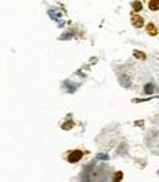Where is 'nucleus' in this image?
I'll return each instance as SVG.
<instances>
[{
    "label": "nucleus",
    "instance_id": "9",
    "mask_svg": "<svg viewBox=\"0 0 159 182\" xmlns=\"http://www.w3.org/2000/svg\"><path fill=\"white\" fill-rule=\"evenodd\" d=\"M97 159H102V160H108V154H97Z\"/></svg>",
    "mask_w": 159,
    "mask_h": 182
},
{
    "label": "nucleus",
    "instance_id": "6",
    "mask_svg": "<svg viewBox=\"0 0 159 182\" xmlns=\"http://www.w3.org/2000/svg\"><path fill=\"white\" fill-rule=\"evenodd\" d=\"M148 34H150V35H156V34H158V31H156V28H155V25H153V24H149V25H148Z\"/></svg>",
    "mask_w": 159,
    "mask_h": 182
},
{
    "label": "nucleus",
    "instance_id": "1",
    "mask_svg": "<svg viewBox=\"0 0 159 182\" xmlns=\"http://www.w3.org/2000/svg\"><path fill=\"white\" fill-rule=\"evenodd\" d=\"M112 169L108 165H89L80 176V182H109Z\"/></svg>",
    "mask_w": 159,
    "mask_h": 182
},
{
    "label": "nucleus",
    "instance_id": "5",
    "mask_svg": "<svg viewBox=\"0 0 159 182\" xmlns=\"http://www.w3.org/2000/svg\"><path fill=\"white\" fill-rule=\"evenodd\" d=\"M131 22H133V25H134L136 28H141V27H143V18L134 15V16L131 18Z\"/></svg>",
    "mask_w": 159,
    "mask_h": 182
},
{
    "label": "nucleus",
    "instance_id": "8",
    "mask_svg": "<svg viewBox=\"0 0 159 182\" xmlns=\"http://www.w3.org/2000/svg\"><path fill=\"white\" fill-rule=\"evenodd\" d=\"M134 56L136 57H138V59H144V53H140V52H134Z\"/></svg>",
    "mask_w": 159,
    "mask_h": 182
},
{
    "label": "nucleus",
    "instance_id": "3",
    "mask_svg": "<svg viewBox=\"0 0 159 182\" xmlns=\"http://www.w3.org/2000/svg\"><path fill=\"white\" fill-rule=\"evenodd\" d=\"M155 91H156V88H155V85H153L152 81H149L148 84L143 87V94H153Z\"/></svg>",
    "mask_w": 159,
    "mask_h": 182
},
{
    "label": "nucleus",
    "instance_id": "7",
    "mask_svg": "<svg viewBox=\"0 0 159 182\" xmlns=\"http://www.w3.org/2000/svg\"><path fill=\"white\" fill-rule=\"evenodd\" d=\"M131 6H133V9H134V11H141V6H143V5H141V3H140V2H133V3H131Z\"/></svg>",
    "mask_w": 159,
    "mask_h": 182
},
{
    "label": "nucleus",
    "instance_id": "4",
    "mask_svg": "<svg viewBox=\"0 0 159 182\" xmlns=\"http://www.w3.org/2000/svg\"><path fill=\"white\" fill-rule=\"evenodd\" d=\"M148 8H149V11H152V12L159 11V0H149Z\"/></svg>",
    "mask_w": 159,
    "mask_h": 182
},
{
    "label": "nucleus",
    "instance_id": "10",
    "mask_svg": "<svg viewBox=\"0 0 159 182\" xmlns=\"http://www.w3.org/2000/svg\"><path fill=\"white\" fill-rule=\"evenodd\" d=\"M121 178H122V173H121V172H118V173H116V179H115V182H118Z\"/></svg>",
    "mask_w": 159,
    "mask_h": 182
},
{
    "label": "nucleus",
    "instance_id": "2",
    "mask_svg": "<svg viewBox=\"0 0 159 182\" xmlns=\"http://www.w3.org/2000/svg\"><path fill=\"white\" fill-rule=\"evenodd\" d=\"M83 154H84V153H83L81 150H74V151H71L68 156H67V160H68L69 163H77V162L81 160Z\"/></svg>",
    "mask_w": 159,
    "mask_h": 182
}]
</instances>
